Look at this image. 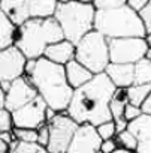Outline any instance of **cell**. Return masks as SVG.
<instances>
[{
  "mask_svg": "<svg viewBox=\"0 0 151 153\" xmlns=\"http://www.w3.org/2000/svg\"><path fill=\"white\" fill-rule=\"evenodd\" d=\"M115 92V86L111 83L105 72L96 74L85 86L73 90V96L69 102L66 113L78 125L90 123L99 126L112 120L109 111V102Z\"/></svg>",
  "mask_w": 151,
  "mask_h": 153,
  "instance_id": "6da1fadb",
  "label": "cell"
},
{
  "mask_svg": "<svg viewBox=\"0 0 151 153\" xmlns=\"http://www.w3.org/2000/svg\"><path fill=\"white\" fill-rule=\"evenodd\" d=\"M29 78L36 87L38 95L46 102L49 108L57 113L67 110L73 96V89L67 83L64 66L55 65L45 57H41L38 59L36 69Z\"/></svg>",
  "mask_w": 151,
  "mask_h": 153,
  "instance_id": "7a4b0ae2",
  "label": "cell"
},
{
  "mask_svg": "<svg viewBox=\"0 0 151 153\" xmlns=\"http://www.w3.org/2000/svg\"><path fill=\"white\" fill-rule=\"evenodd\" d=\"M64 35L57 23L52 18H29L23 26L18 27L15 47L27 59H41L48 45L63 41Z\"/></svg>",
  "mask_w": 151,
  "mask_h": 153,
  "instance_id": "3957f363",
  "label": "cell"
},
{
  "mask_svg": "<svg viewBox=\"0 0 151 153\" xmlns=\"http://www.w3.org/2000/svg\"><path fill=\"white\" fill-rule=\"evenodd\" d=\"M94 30L108 39L147 36V30L139 12L132 9L129 5L114 9H96Z\"/></svg>",
  "mask_w": 151,
  "mask_h": 153,
  "instance_id": "277c9868",
  "label": "cell"
},
{
  "mask_svg": "<svg viewBox=\"0 0 151 153\" xmlns=\"http://www.w3.org/2000/svg\"><path fill=\"white\" fill-rule=\"evenodd\" d=\"M96 8L93 3L70 0L66 5H58L54 18L60 24L64 39L78 44L88 32L94 30Z\"/></svg>",
  "mask_w": 151,
  "mask_h": 153,
  "instance_id": "5b68a950",
  "label": "cell"
},
{
  "mask_svg": "<svg viewBox=\"0 0 151 153\" xmlns=\"http://www.w3.org/2000/svg\"><path fill=\"white\" fill-rule=\"evenodd\" d=\"M75 60H78L94 75L105 72L111 63L109 59V39L97 30L88 32L78 44H75Z\"/></svg>",
  "mask_w": 151,
  "mask_h": 153,
  "instance_id": "8992f818",
  "label": "cell"
},
{
  "mask_svg": "<svg viewBox=\"0 0 151 153\" xmlns=\"http://www.w3.org/2000/svg\"><path fill=\"white\" fill-rule=\"evenodd\" d=\"M49 125V143L46 146L48 153H66L67 147L73 138L78 123L75 122L66 111L57 113Z\"/></svg>",
  "mask_w": 151,
  "mask_h": 153,
  "instance_id": "52a82bcc",
  "label": "cell"
},
{
  "mask_svg": "<svg viewBox=\"0 0 151 153\" xmlns=\"http://www.w3.org/2000/svg\"><path fill=\"white\" fill-rule=\"evenodd\" d=\"M148 45L145 38L109 39V59L112 63L135 65L145 57Z\"/></svg>",
  "mask_w": 151,
  "mask_h": 153,
  "instance_id": "ba28073f",
  "label": "cell"
},
{
  "mask_svg": "<svg viewBox=\"0 0 151 153\" xmlns=\"http://www.w3.org/2000/svg\"><path fill=\"white\" fill-rule=\"evenodd\" d=\"M46 102L38 96L27 105L12 111L14 128H27V129H39L42 125L46 123Z\"/></svg>",
  "mask_w": 151,
  "mask_h": 153,
  "instance_id": "9c48e42d",
  "label": "cell"
},
{
  "mask_svg": "<svg viewBox=\"0 0 151 153\" xmlns=\"http://www.w3.org/2000/svg\"><path fill=\"white\" fill-rule=\"evenodd\" d=\"M38 96H39L38 90L32 84L30 78L23 75L11 83V87L5 95V108L12 113V111L27 105L29 102H32Z\"/></svg>",
  "mask_w": 151,
  "mask_h": 153,
  "instance_id": "30bf717a",
  "label": "cell"
},
{
  "mask_svg": "<svg viewBox=\"0 0 151 153\" xmlns=\"http://www.w3.org/2000/svg\"><path fill=\"white\" fill-rule=\"evenodd\" d=\"M102 141L103 140L99 137L96 126L82 123L78 125L66 153H99Z\"/></svg>",
  "mask_w": 151,
  "mask_h": 153,
  "instance_id": "8fae6325",
  "label": "cell"
},
{
  "mask_svg": "<svg viewBox=\"0 0 151 153\" xmlns=\"http://www.w3.org/2000/svg\"><path fill=\"white\" fill-rule=\"evenodd\" d=\"M27 57L15 45L0 50V81H14L24 75Z\"/></svg>",
  "mask_w": 151,
  "mask_h": 153,
  "instance_id": "7c38bea8",
  "label": "cell"
},
{
  "mask_svg": "<svg viewBox=\"0 0 151 153\" xmlns=\"http://www.w3.org/2000/svg\"><path fill=\"white\" fill-rule=\"evenodd\" d=\"M127 129L132 131L138 140L135 153H151V116L142 114L136 120L130 122Z\"/></svg>",
  "mask_w": 151,
  "mask_h": 153,
  "instance_id": "4fadbf2b",
  "label": "cell"
},
{
  "mask_svg": "<svg viewBox=\"0 0 151 153\" xmlns=\"http://www.w3.org/2000/svg\"><path fill=\"white\" fill-rule=\"evenodd\" d=\"M105 74L117 89H129L135 84V65L127 63H109Z\"/></svg>",
  "mask_w": 151,
  "mask_h": 153,
  "instance_id": "5bb4252c",
  "label": "cell"
},
{
  "mask_svg": "<svg viewBox=\"0 0 151 153\" xmlns=\"http://www.w3.org/2000/svg\"><path fill=\"white\" fill-rule=\"evenodd\" d=\"M75 50H77V47H75L73 42L63 39V41L48 45L43 53V57L55 65L66 66L69 62H72L75 59Z\"/></svg>",
  "mask_w": 151,
  "mask_h": 153,
  "instance_id": "9a60e30c",
  "label": "cell"
},
{
  "mask_svg": "<svg viewBox=\"0 0 151 153\" xmlns=\"http://www.w3.org/2000/svg\"><path fill=\"white\" fill-rule=\"evenodd\" d=\"M0 9L17 26H23L30 18L29 0H0Z\"/></svg>",
  "mask_w": 151,
  "mask_h": 153,
  "instance_id": "2e32d148",
  "label": "cell"
},
{
  "mask_svg": "<svg viewBox=\"0 0 151 153\" xmlns=\"http://www.w3.org/2000/svg\"><path fill=\"white\" fill-rule=\"evenodd\" d=\"M64 72H66L67 83H69V86L73 90L85 86L88 81H91V78L94 76V74L90 69H87L84 65H81L78 60H75V59L64 66Z\"/></svg>",
  "mask_w": 151,
  "mask_h": 153,
  "instance_id": "e0dca14e",
  "label": "cell"
},
{
  "mask_svg": "<svg viewBox=\"0 0 151 153\" xmlns=\"http://www.w3.org/2000/svg\"><path fill=\"white\" fill-rule=\"evenodd\" d=\"M17 32H18V27L0 9V50H5L15 44Z\"/></svg>",
  "mask_w": 151,
  "mask_h": 153,
  "instance_id": "ac0fdd59",
  "label": "cell"
},
{
  "mask_svg": "<svg viewBox=\"0 0 151 153\" xmlns=\"http://www.w3.org/2000/svg\"><path fill=\"white\" fill-rule=\"evenodd\" d=\"M57 6V0H29L30 18H52Z\"/></svg>",
  "mask_w": 151,
  "mask_h": 153,
  "instance_id": "d6986e66",
  "label": "cell"
},
{
  "mask_svg": "<svg viewBox=\"0 0 151 153\" xmlns=\"http://www.w3.org/2000/svg\"><path fill=\"white\" fill-rule=\"evenodd\" d=\"M129 104V96H127V89H117L112 95V99L109 102V111L112 116V120L124 117V110L126 105Z\"/></svg>",
  "mask_w": 151,
  "mask_h": 153,
  "instance_id": "ffe728a7",
  "label": "cell"
},
{
  "mask_svg": "<svg viewBox=\"0 0 151 153\" xmlns=\"http://www.w3.org/2000/svg\"><path fill=\"white\" fill-rule=\"evenodd\" d=\"M150 92H151V84H133L127 89L129 102L136 107H142V104L148 98Z\"/></svg>",
  "mask_w": 151,
  "mask_h": 153,
  "instance_id": "44dd1931",
  "label": "cell"
},
{
  "mask_svg": "<svg viewBox=\"0 0 151 153\" xmlns=\"http://www.w3.org/2000/svg\"><path fill=\"white\" fill-rule=\"evenodd\" d=\"M135 84H151V62L145 57L135 63Z\"/></svg>",
  "mask_w": 151,
  "mask_h": 153,
  "instance_id": "7402d4cb",
  "label": "cell"
},
{
  "mask_svg": "<svg viewBox=\"0 0 151 153\" xmlns=\"http://www.w3.org/2000/svg\"><path fill=\"white\" fill-rule=\"evenodd\" d=\"M11 153H48L46 147L41 146L39 143H23L15 140L9 146Z\"/></svg>",
  "mask_w": 151,
  "mask_h": 153,
  "instance_id": "603a6c76",
  "label": "cell"
},
{
  "mask_svg": "<svg viewBox=\"0 0 151 153\" xmlns=\"http://www.w3.org/2000/svg\"><path fill=\"white\" fill-rule=\"evenodd\" d=\"M118 146H121V149H126V150H130V152H136V147H138V140L135 137V134L129 129L117 134L115 137Z\"/></svg>",
  "mask_w": 151,
  "mask_h": 153,
  "instance_id": "cb8c5ba5",
  "label": "cell"
},
{
  "mask_svg": "<svg viewBox=\"0 0 151 153\" xmlns=\"http://www.w3.org/2000/svg\"><path fill=\"white\" fill-rule=\"evenodd\" d=\"M14 135L18 141L23 143H38V129H27V128H14Z\"/></svg>",
  "mask_w": 151,
  "mask_h": 153,
  "instance_id": "d4e9b609",
  "label": "cell"
},
{
  "mask_svg": "<svg viewBox=\"0 0 151 153\" xmlns=\"http://www.w3.org/2000/svg\"><path fill=\"white\" fill-rule=\"evenodd\" d=\"M97 129V134L102 140H111V138H115L117 137V131H115V123L114 120H109V122H105L99 126H96Z\"/></svg>",
  "mask_w": 151,
  "mask_h": 153,
  "instance_id": "484cf974",
  "label": "cell"
},
{
  "mask_svg": "<svg viewBox=\"0 0 151 153\" xmlns=\"http://www.w3.org/2000/svg\"><path fill=\"white\" fill-rule=\"evenodd\" d=\"M14 129V120H12V113L6 108L0 110V134L8 132Z\"/></svg>",
  "mask_w": 151,
  "mask_h": 153,
  "instance_id": "4316f807",
  "label": "cell"
},
{
  "mask_svg": "<svg viewBox=\"0 0 151 153\" xmlns=\"http://www.w3.org/2000/svg\"><path fill=\"white\" fill-rule=\"evenodd\" d=\"M93 5L96 9H114L127 5V0H94Z\"/></svg>",
  "mask_w": 151,
  "mask_h": 153,
  "instance_id": "83f0119b",
  "label": "cell"
},
{
  "mask_svg": "<svg viewBox=\"0 0 151 153\" xmlns=\"http://www.w3.org/2000/svg\"><path fill=\"white\" fill-rule=\"evenodd\" d=\"M139 17H141V20L145 26L147 33H150L151 32V0H148L147 5L139 11Z\"/></svg>",
  "mask_w": 151,
  "mask_h": 153,
  "instance_id": "f1b7e54d",
  "label": "cell"
},
{
  "mask_svg": "<svg viewBox=\"0 0 151 153\" xmlns=\"http://www.w3.org/2000/svg\"><path fill=\"white\" fill-rule=\"evenodd\" d=\"M144 113H142V108L141 107H136V105H133V104H127L126 105V110H124V119L130 123V122H133V120H136L138 117H141Z\"/></svg>",
  "mask_w": 151,
  "mask_h": 153,
  "instance_id": "f546056e",
  "label": "cell"
},
{
  "mask_svg": "<svg viewBox=\"0 0 151 153\" xmlns=\"http://www.w3.org/2000/svg\"><path fill=\"white\" fill-rule=\"evenodd\" d=\"M38 143L43 147L48 146V143H49V125L48 123L42 125L38 129Z\"/></svg>",
  "mask_w": 151,
  "mask_h": 153,
  "instance_id": "4dcf8cb0",
  "label": "cell"
},
{
  "mask_svg": "<svg viewBox=\"0 0 151 153\" xmlns=\"http://www.w3.org/2000/svg\"><path fill=\"white\" fill-rule=\"evenodd\" d=\"M118 147V143L115 138H111V140H103L102 144H100V153H114Z\"/></svg>",
  "mask_w": 151,
  "mask_h": 153,
  "instance_id": "1f68e13d",
  "label": "cell"
},
{
  "mask_svg": "<svg viewBox=\"0 0 151 153\" xmlns=\"http://www.w3.org/2000/svg\"><path fill=\"white\" fill-rule=\"evenodd\" d=\"M36 63H38V59H27L26 68H24V75L26 76H30L33 74V71L36 69Z\"/></svg>",
  "mask_w": 151,
  "mask_h": 153,
  "instance_id": "d6a6232c",
  "label": "cell"
},
{
  "mask_svg": "<svg viewBox=\"0 0 151 153\" xmlns=\"http://www.w3.org/2000/svg\"><path fill=\"white\" fill-rule=\"evenodd\" d=\"M15 135H14V131H8V132H2L0 134V141H3L5 144L11 146L14 141H15Z\"/></svg>",
  "mask_w": 151,
  "mask_h": 153,
  "instance_id": "836d02e7",
  "label": "cell"
},
{
  "mask_svg": "<svg viewBox=\"0 0 151 153\" xmlns=\"http://www.w3.org/2000/svg\"><path fill=\"white\" fill-rule=\"evenodd\" d=\"M114 123H115V131H117V134H120V132H123V131H126V129L129 128V122H127L124 117L114 120Z\"/></svg>",
  "mask_w": 151,
  "mask_h": 153,
  "instance_id": "e575fe53",
  "label": "cell"
},
{
  "mask_svg": "<svg viewBox=\"0 0 151 153\" xmlns=\"http://www.w3.org/2000/svg\"><path fill=\"white\" fill-rule=\"evenodd\" d=\"M147 2L148 0H127V5L132 8V9H135V11H141L145 5H147Z\"/></svg>",
  "mask_w": 151,
  "mask_h": 153,
  "instance_id": "d590c367",
  "label": "cell"
},
{
  "mask_svg": "<svg viewBox=\"0 0 151 153\" xmlns=\"http://www.w3.org/2000/svg\"><path fill=\"white\" fill-rule=\"evenodd\" d=\"M142 113L144 114H148V116H151V92H150V95H148V98L145 99V102L142 104Z\"/></svg>",
  "mask_w": 151,
  "mask_h": 153,
  "instance_id": "8d00e7d4",
  "label": "cell"
},
{
  "mask_svg": "<svg viewBox=\"0 0 151 153\" xmlns=\"http://www.w3.org/2000/svg\"><path fill=\"white\" fill-rule=\"evenodd\" d=\"M55 114H57V111H54L52 108H46V113H45V117H46V123H49L54 117H55Z\"/></svg>",
  "mask_w": 151,
  "mask_h": 153,
  "instance_id": "74e56055",
  "label": "cell"
},
{
  "mask_svg": "<svg viewBox=\"0 0 151 153\" xmlns=\"http://www.w3.org/2000/svg\"><path fill=\"white\" fill-rule=\"evenodd\" d=\"M0 87H2V90H3L5 95H6V92H8L9 87H11V81H0Z\"/></svg>",
  "mask_w": 151,
  "mask_h": 153,
  "instance_id": "f35d334b",
  "label": "cell"
},
{
  "mask_svg": "<svg viewBox=\"0 0 151 153\" xmlns=\"http://www.w3.org/2000/svg\"><path fill=\"white\" fill-rule=\"evenodd\" d=\"M0 153H11L9 146H8V144H5L3 141H0Z\"/></svg>",
  "mask_w": 151,
  "mask_h": 153,
  "instance_id": "ab89813d",
  "label": "cell"
},
{
  "mask_svg": "<svg viewBox=\"0 0 151 153\" xmlns=\"http://www.w3.org/2000/svg\"><path fill=\"white\" fill-rule=\"evenodd\" d=\"M2 108H5V92L0 87V110Z\"/></svg>",
  "mask_w": 151,
  "mask_h": 153,
  "instance_id": "60d3db41",
  "label": "cell"
},
{
  "mask_svg": "<svg viewBox=\"0 0 151 153\" xmlns=\"http://www.w3.org/2000/svg\"><path fill=\"white\" fill-rule=\"evenodd\" d=\"M145 42H147L148 48L151 50V32H150V33H147V36H145Z\"/></svg>",
  "mask_w": 151,
  "mask_h": 153,
  "instance_id": "b9f144b4",
  "label": "cell"
},
{
  "mask_svg": "<svg viewBox=\"0 0 151 153\" xmlns=\"http://www.w3.org/2000/svg\"><path fill=\"white\" fill-rule=\"evenodd\" d=\"M114 153H135V152H130V150H126V149H121V147H120V149H117Z\"/></svg>",
  "mask_w": 151,
  "mask_h": 153,
  "instance_id": "7bdbcfd3",
  "label": "cell"
},
{
  "mask_svg": "<svg viewBox=\"0 0 151 153\" xmlns=\"http://www.w3.org/2000/svg\"><path fill=\"white\" fill-rule=\"evenodd\" d=\"M145 59H148V60L151 62V50H150V48H148L147 53H145Z\"/></svg>",
  "mask_w": 151,
  "mask_h": 153,
  "instance_id": "ee69618b",
  "label": "cell"
},
{
  "mask_svg": "<svg viewBox=\"0 0 151 153\" xmlns=\"http://www.w3.org/2000/svg\"><path fill=\"white\" fill-rule=\"evenodd\" d=\"M57 2H58V5H66V3L70 2V0H57Z\"/></svg>",
  "mask_w": 151,
  "mask_h": 153,
  "instance_id": "f6af8a7d",
  "label": "cell"
},
{
  "mask_svg": "<svg viewBox=\"0 0 151 153\" xmlns=\"http://www.w3.org/2000/svg\"><path fill=\"white\" fill-rule=\"evenodd\" d=\"M77 2H82V3H94V0H77Z\"/></svg>",
  "mask_w": 151,
  "mask_h": 153,
  "instance_id": "bcb514c9",
  "label": "cell"
},
{
  "mask_svg": "<svg viewBox=\"0 0 151 153\" xmlns=\"http://www.w3.org/2000/svg\"><path fill=\"white\" fill-rule=\"evenodd\" d=\"M99 153H100V152H99Z\"/></svg>",
  "mask_w": 151,
  "mask_h": 153,
  "instance_id": "7dc6e473",
  "label": "cell"
}]
</instances>
